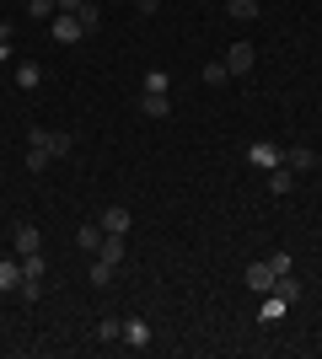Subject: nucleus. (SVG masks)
I'll return each mask as SVG.
<instances>
[{"instance_id":"nucleus-1","label":"nucleus","mask_w":322,"mask_h":359,"mask_svg":"<svg viewBox=\"0 0 322 359\" xmlns=\"http://www.w3.org/2000/svg\"><path fill=\"white\" fill-rule=\"evenodd\" d=\"M76 150V140L65 129H27V166L32 172H48V161H65Z\"/></svg>"},{"instance_id":"nucleus-2","label":"nucleus","mask_w":322,"mask_h":359,"mask_svg":"<svg viewBox=\"0 0 322 359\" xmlns=\"http://www.w3.org/2000/svg\"><path fill=\"white\" fill-rule=\"evenodd\" d=\"M279 161H285V150H279L274 140H253V145H247V166H258V172H274Z\"/></svg>"},{"instance_id":"nucleus-3","label":"nucleus","mask_w":322,"mask_h":359,"mask_svg":"<svg viewBox=\"0 0 322 359\" xmlns=\"http://www.w3.org/2000/svg\"><path fill=\"white\" fill-rule=\"evenodd\" d=\"M11 247H16V257H27V252H43V231H38L32 220L11 225Z\"/></svg>"},{"instance_id":"nucleus-4","label":"nucleus","mask_w":322,"mask_h":359,"mask_svg":"<svg viewBox=\"0 0 322 359\" xmlns=\"http://www.w3.org/2000/svg\"><path fill=\"white\" fill-rule=\"evenodd\" d=\"M274 263H269V257H263V263H247V290H253V295H269V290H274Z\"/></svg>"},{"instance_id":"nucleus-5","label":"nucleus","mask_w":322,"mask_h":359,"mask_svg":"<svg viewBox=\"0 0 322 359\" xmlns=\"http://www.w3.org/2000/svg\"><path fill=\"white\" fill-rule=\"evenodd\" d=\"M123 348H135V354L151 348V322H145V316H129V322H123Z\"/></svg>"},{"instance_id":"nucleus-6","label":"nucleus","mask_w":322,"mask_h":359,"mask_svg":"<svg viewBox=\"0 0 322 359\" xmlns=\"http://www.w3.org/2000/svg\"><path fill=\"white\" fill-rule=\"evenodd\" d=\"M253 65H258V48H253V43H231L226 48V70L231 75H247Z\"/></svg>"},{"instance_id":"nucleus-7","label":"nucleus","mask_w":322,"mask_h":359,"mask_svg":"<svg viewBox=\"0 0 322 359\" xmlns=\"http://www.w3.org/2000/svg\"><path fill=\"white\" fill-rule=\"evenodd\" d=\"M48 32H54V43H81V38H86V32H81V22L76 16H48Z\"/></svg>"},{"instance_id":"nucleus-8","label":"nucleus","mask_w":322,"mask_h":359,"mask_svg":"<svg viewBox=\"0 0 322 359\" xmlns=\"http://www.w3.org/2000/svg\"><path fill=\"white\" fill-rule=\"evenodd\" d=\"M140 113L145 118H172V97L167 91H140Z\"/></svg>"},{"instance_id":"nucleus-9","label":"nucleus","mask_w":322,"mask_h":359,"mask_svg":"<svg viewBox=\"0 0 322 359\" xmlns=\"http://www.w3.org/2000/svg\"><path fill=\"white\" fill-rule=\"evenodd\" d=\"M0 295H22V257H0Z\"/></svg>"},{"instance_id":"nucleus-10","label":"nucleus","mask_w":322,"mask_h":359,"mask_svg":"<svg viewBox=\"0 0 322 359\" xmlns=\"http://www.w3.org/2000/svg\"><path fill=\"white\" fill-rule=\"evenodd\" d=\"M107 231V236H129V225H135V215L129 210H119V204H113V210H102V220H97Z\"/></svg>"},{"instance_id":"nucleus-11","label":"nucleus","mask_w":322,"mask_h":359,"mask_svg":"<svg viewBox=\"0 0 322 359\" xmlns=\"http://www.w3.org/2000/svg\"><path fill=\"white\" fill-rule=\"evenodd\" d=\"M285 166H290V172H311V166H317V150L311 145H290L285 150Z\"/></svg>"},{"instance_id":"nucleus-12","label":"nucleus","mask_w":322,"mask_h":359,"mask_svg":"<svg viewBox=\"0 0 322 359\" xmlns=\"http://www.w3.org/2000/svg\"><path fill=\"white\" fill-rule=\"evenodd\" d=\"M97 257H102V263H113V269H119L123 257H129V252H123V236H102V247H97Z\"/></svg>"},{"instance_id":"nucleus-13","label":"nucleus","mask_w":322,"mask_h":359,"mask_svg":"<svg viewBox=\"0 0 322 359\" xmlns=\"http://www.w3.org/2000/svg\"><path fill=\"white\" fill-rule=\"evenodd\" d=\"M231 22H258V0H226Z\"/></svg>"},{"instance_id":"nucleus-14","label":"nucleus","mask_w":322,"mask_h":359,"mask_svg":"<svg viewBox=\"0 0 322 359\" xmlns=\"http://www.w3.org/2000/svg\"><path fill=\"white\" fill-rule=\"evenodd\" d=\"M76 22H81V32H97V27H102V6H92V0H81Z\"/></svg>"},{"instance_id":"nucleus-15","label":"nucleus","mask_w":322,"mask_h":359,"mask_svg":"<svg viewBox=\"0 0 322 359\" xmlns=\"http://www.w3.org/2000/svg\"><path fill=\"white\" fill-rule=\"evenodd\" d=\"M102 236H107L102 225H81V231H76V241H81V252H92V257H97V247H102Z\"/></svg>"},{"instance_id":"nucleus-16","label":"nucleus","mask_w":322,"mask_h":359,"mask_svg":"<svg viewBox=\"0 0 322 359\" xmlns=\"http://www.w3.org/2000/svg\"><path fill=\"white\" fill-rule=\"evenodd\" d=\"M269 188H274V194L285 198V194H290V188H295V172H290V166H285V161H279L274 172H269Z\"/></svg>"},{"instance_id":"nucleus-17","label":"nucleus","mask_w":322,"mask_h":359,"mask_svg":"<svg viewBox=\"0 0 322 359\" xmlns=\"http://www.w3.org/2000/svg\"><path fill=\"white\" fill-rule=\"evenodd\" d=\"M269 295H279V300H285V306H295V300H301V285H295L290 273H279V279H274V290H269Z\"/></svg>"},{"instance_id":"nucleus-18","label":"nucleus","mask_w":322,"mask_h":359,"mask_svg":"<svg viewBox=\"0 0 322 359\" xmlns=\"http://www.w3.org/2000/svg\"><path fill=\"white\" fill-rule=\"evenodd\" d=\"M97 338H102V344H123V322L119 316H102V322H97Z\"/></svg>"},{"instance_id":"nucleus-19","label":"nucleus","mask_w":322,"mask_h":359,"mask_svg":"<svg viewBox=\"0 0 322 359\" xmlns=\"http://www.w3.org/2000/svg\"><path fill=\"white\" fill-rule=\"evenodd\" d=\"M38 81H43V70H38L32 60H22V65H16V86H22V91H32Z\"/></svg>"},{"instance_id":"nucleus-20","label":"nucleus","mask_w":322,"mask_h":359,"mask_svg":"<svg viewBox=\"0 0 322 359\" xmlns=\"http://www.w3.org/2000/svg\"><path fill=\"white\" fill-rule=\"evenodd\" d=\"M226 81H231L226 60H210V65H204V86H226Z\"/></svg>"},{"instance_id":"nucleus-21","label":"nucleus","mask_w":322,"mask_h":359,"mask_svg":"<svg viewBox=\"0 0 322 359\" xmlns=\"http://www.w3.org/2000/svg\"><path fill=\"white\" fill-rule=\"evenodd\" d=\"M86 279H92V290H107V285H113V263H102V257H97Z\"/></svg>"},{"instance_id":"nucleus-22","label":"nucleus","mask_w":322,"mask_h":359,"mask_svg":"<svg viewBox=\"0 0 322 359\" xmlns=\"http://www.w3.org/2000/svg\"><path fill=\"white\" fill-rule=\"evenodd\" d=\"M22 6H27L32 22H43V16H60V6H54V0H22Z\"/></svg>"},{"instance_id":"nucleus-23","label":"nucleus","mask_w":322,"mask_h":359,"mask_svg":"<svg viewBox=\"0 0 322 359\" xmlns=\"http://www.w3.org/2000/svg\"><path fill=\"white\" fill-rule=\"evenodd\" d=\"M43 269H48L43 252H27V257H22V279H43Z\"/></svg>"},{"instance_id":"nucleus-24","label":"nucleus","mask_w":322,"mask_h":359,"mask_svg":"<svg viewBox=\"0 0 322 359\" xmlns=\"http://www.w3.org/2000/svg\"><path fill=\"white\" fill-rule=\"evenodd\" d=\"M285 311H290V306H285V300H279V295H269V300H263V322H279V316H285Z\"/></svg>"},{"instance_id":"nucleus-25","label":"nucleus","mask_w":322,"mask_h":359,"mask_svg":"<svg viewBox=\"0 0 322 359\" xmlns=\"http://www.w3.org/2000/svg\"><path fill=\"white\" fill-rule=\"evenodd\" d=\"M172 81H167V70H145V81H140V91H167Z\"/></svg>"},{"instance_id":"nucleus-26","label":"nucleus","mask_w":322,"mask_h":359,"mask_svg":"<svg viewBox=\"0 0 322 359\" xmlns=\"http://www.w3.org/2000/svg\"><path fill=\"white\" fill-rule=\"evenodd\" d=\"M135 11L140 16H156V11H161V0H135Z\"/></svg>"},{"instance_id":"nucleus-27","label":"nucleus","mask_w":322,"mask_h":359,"mask_svg":"<svg viewBox=\"0 0 322 359\" xmlns=\"http://www.w3.org/2000/svg\"><path fill=\"white\" fill-rule=\"evenodd\" d=\"M54 6H60L65 16H76V11H81V0H54Z\"/></svg>"},{"instance_id":"nucleus-28","label":"nucleus","mask_w":322,"mask_h":359,"mask_svg":"<svg viewBox=\"0 0 322 359\" xmlns=\"http://www.w3.org/2000/svg\"><path fill=\"white\" fill-rule=\"evenodd\" d=\"M0 6H6V0H0Z\"/></svg>"},{"instance_id":"nucleus-29","label":"nucleus","mask_w":322,"mask_h":359,"mask_svg":"<svg viewBox=\"0 0 322 359\" xmlns=\"http://www.w3.org/2000/svg\"><path fill=\"white\" fill-rule=\"evenodd\" d=\"M0 236H6V231H0Z\"/></svg>"}]
</instances>
